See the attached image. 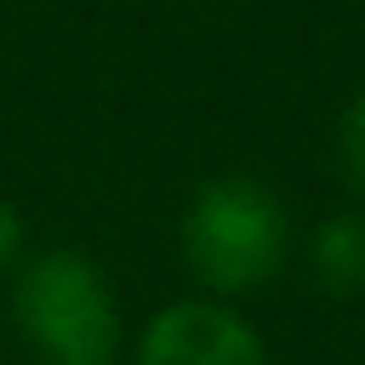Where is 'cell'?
I'll use <instances>...</instances> for the list:
<instances>
[{"label": "cell", "instance_id": "obj_1", "mask_svg": "<svg viewBox=\"0 0 365 365\" xmlns=\"http://www.w3.org/2000/svg\"><path fill=\"white\" fill-rule=\"evenodd\" d=\"M177 245H182V268L194 274L200 297L234 302V297L274 285V274L291 257V217H285V200L262 177L228 171L194 188Z\"/></svg>", "mask_w": 365, "mask_h": 365}, {"label": "cell", "instance_id": "obj_5", "mask_svg": "<svg viewBox=\"0 0 365 365\" xmlns=\"http://www.w3.org/2000/svg\"><path fill=\"white\" fill-rule=\"evenodd\" d=\"M336 160H342L348 182L365 194V91L342 108V125H336Z\"/></svg>", "mask_w": 365, "mask_h": 365}, {"label": "cell", "instance_id": "obj_4", "mask_svg": "<svg viewBox=\"0 0 365 365\" xmlns=\"http://www.w3.org/2000/svg\"><path fill=\"white\" fill-rule=\"evenodd\" d=\"M308 274L325 297H365V211H336L308 234Z\"/></svg>", "mask_w": 365, "mask_h": 365}, {"label": "cell", "instance_id": "obj_2", "mask_svg": "<svg viewBox=\"0 0 365 365\" xmlns=\"http://www.w3.org/2000/svg\"><path fill=\"white\" fill-rule=\"evenodd\" d=\"M11 325L34 365H114L120 359V297L108 274L74 251L51 245L11 268Z\"/></svg>", "mask_w": 365, "mask_h": 365}, {"label": "cell", "instance_id": "obj_6", "mask_svg": "<svg viewBox=\"0 0 365 365\" xmlns=\"http://www.w3.org/2000/svg\"><path fill=\"white\" fill-rule=\"evenodd\" d=\"M23 257H29V222H23V211L0 194V274H11Z\"/></svg>", "mask_w": 365, "mask_h": 365}, {"label": "cell", "instance_id": "obj_3", "mask_svg": "<svg viewBox=\"0 0 365 365\" xmlns=\"http://www.w3.org/2000/svg\"><path fill=\"white\" fill-rule=\"evenodd\" d=\"M131 365H268V342L234 302L177 297L143 319Z\"/></svg>", "mask_w": 365, "mask_h": 365}]
</instances>
